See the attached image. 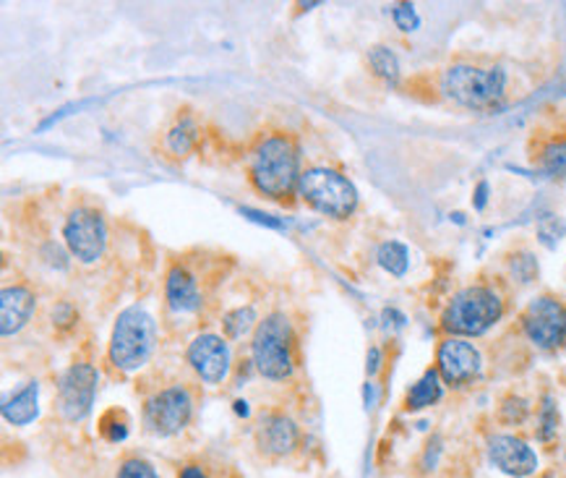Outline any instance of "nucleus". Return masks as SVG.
<instances>
[{
	"instance_id": "obj_1",
	"label": "nucleus",
	"mask_w": 566,
	"mask_h": 478,
	"mask_svg": "<svg viewBox=\"0 0 566 478\" xmlns=\"http://www.w3.org/2000/svg\"><path fill=\"white\" fill-rule=\"evenodd\" d=\"M301 149L285 132L261 136L249 159V180L264 199L290 205L301 184Z\"/></svg>"
},
{
	"instance_id": "obj_2",
	"label": "nucleus",
	"mask_w": 566,
	"mask_h": 478,
	"mask_svg": "<svg viewBox=\"0 0 566 478\" xmlns=\"http://www.w3.org/2000/svg\"><path fill=\"white\" fill-rule=\"evenodd\" d=\"M510 90V76L496 63H473L457 61L439 74V92L449 103L464 107V111L491 113L499 111Z\"/></svg>"
},
{
	"instance_id": "obj_3",
	"label": "nucleus",
	"mask_w": 566,
	"mask_h": 478,
	"mask_svg": "<svg viewBox=\"0 0 566 478\" xmlns=\"http://www.w3.org/2000/svg\"><path fill=\"white\" fill-rule=\"evenodd\" d=\"M506 314V295L496 282H470L447 301L439 316L444 337H481Z\"/></svg>"
},
{
	"instance_id": "obj_4",
	"label": "nucleus",
	"mask_w": 566,
	"mask_h": 478,
	"mask_svg": "<svg viewBox=\"0 0 566 478\" xmlns=\"http://www.w3.org/2000/svg\"><path fill=\"white\" fill-rule=\"evenodd\" d=\"M157 347V322L147 309L128 306L115 319L111 343H107V361L118 372H139L149 364Z\"/></svg>"
},
{
	"instance_id": "obj_5",
	"label": "nucleus",
	"mask_w": 566,
	"mask_h": 478,
	"mask_svg": "<svg viewBox=\"0 0 566 478\" xmlns=\"http://www.w3.org/2000/svg\"><path fill=\"white\" fill-rule=\"evenodd\" d=\"M251 361L270 382H285L295 372V332L285 311H272L251 337Z\"/></svg>"
},
{
	"instance_id": "obj_6",
	"label": "nucleus",
	"mask_w": 566,
	"mask_h": 478,
	"mask_svg": "<svg viewBox=\"0 0 566 478\" xmlns=\"http://www.w3.org/2000/svg\"><path fill=\"white\" fill-rule=\"evenodd\" d=\"M297 199L329 220H347L358 209L360 194L350 178L343 170L326 168V165H314L306 168L297 184Z\"/></svg>"
},
{
	"instance_id": "obj_7",
	"label": "nucleus",
	"mask_w": 566,
	"mask_h": 478,
	"mask_svg": "<svg viewBox=\"0 0 566 478\" xmlns=\"http://www.w3.org/2000/svg\"><path fill=\"white\" fill-rule=\"evenodd\" d=\"M193 418V395L186 385L155 389L142 405V424L151 437L170 439L188 429Z\"/></svg>"
},
{
	"instance_id": "obj_8",
	"label": "nucleus",
	"mask_w": 566,
	"mask_h": 478,
	"mask_svg": "<svg viewBox=\"0 0 566 478\" xmlns=\"http://www.w3.org/2000/svg\"><path fill=\"white\" fill-rule=\"evenodd\" d=\"M522 335L543 353L562 351L566 345V303L554 293H541L520 314Z\"/></svg>"
},
{
	"instance_id": "obj_9",
	"label": "nucleus",
	"mask_w": 566,
	"mask_h": 478,
	"mask_svg": "<svg viewBox=\"0 0 566 478\" xmlns=\"http://www.w3.org/2000/svg\"><path fill=\"white\" fill-rule=\"evenodd\" d=\"M99 374L97 368L86 361H76L65 372L57 376V389H55V408L57 416L65 424H78L84 422L92 413L94 397H97Z\"/></svg>"
},
{
	"instance_id": "obj_10",
	"label": "nucleus",
	"mask_w": 566,
	"mask_h": 478,
	"mask_svg": "<svg viewBox=\"0 0 566 478\" xmlns=\"http://www.w3.org/2000/svg\"><path fill=\"white\" fill-rule=\"evenodd\" d=\"M63 243L76 262H99L107 249L105 217L94 207H74L63 222Z\"/></svg>"
},
{
	"instance_id": "obj_11",
	"label": "nucleus",
	"mask_w": 566,
	"mask_h": 478,
	"mask_svg": "<svg viewBox=\"0 0 566 478\" xmlns=\"http://www.w3.org/2000/svg\"><path fill=\"white\" fill-rule=\"evenodd\" d=\"M437 372L449 389L473 387L483 374V353L468 337H441L437 345Z\"/></svg>"
},
{
	"instance_id": "obj_12",
	"label": "nucleus",
	"mask_w": 566,
	"mask_h": 478,
	"mask_svg": "<svg viewBox=\"0 0 566 478\" xmlns=\"http://www.w3.org/2000/svg\"><path fill=\"white\" fill-rule=\"evenodd\" d=\"M303 434L287 413L282 411H261L256 424H253V447L264 460L282 463L290 460L301 450Z\"/></svg>"
},
{
	"instance_id": "obj_13",
	"label": "nucleus",
	"mask_w": 566,
	"mask_h": 478,
	"mask_svg": "<svg viewBox=\"0 0 566 478\" xmlns=\"http://www.w3.org/2000/svg\"><path fill=\"white\" fill-rule=\"evenodd\" d=\"M485 455L499 474L510 478H533L538 476V453L530 447L525 437L514 432H491L485 437Z\"/></svg>"
},
{
	"instance_id": "obj_14",
	"label": "nucleus",
	"mask_w": 566,
	"mask_h": 478,
	"mask_svg": "<svg viewBox=\"0 0 566 478\" xmlns=\"http://www.w3.org/2000/svg\"><path fill=\"white\" fill-rule=\"evenodd\" d=\"M186 358L205 385H222L228 380L232 358L228 337L214 335V332H201L188 343Z\"/></svg>"
},
{
	"instance_id": "obj_15",
	"label": "nucleus",
	"mask_w": 566,
	"mask_h": 478,
	"mask_svg": "<svg viewBox=\"0 0 566 478\" xmlns=\"http://www.w3.org/2000/svg\"><path fill=\"white\" fill-rule=\"evenodd\" d=\"M165 301L176 314H196L205 306V293H201L199 280L186 264H170L168 274H165Z\"/></svg>"
},
{
	"instance_id": "obj_16",
	"label": "nucleus",
	"mask_w": 566,
	"mask_h": 478,
	"mask_svg": "<svg viewBox=\"0 0 566 478\" xmlns=\"http://www.w3.org/2000/svg\"><path fill=\"white\" fill-rule=\"evenodd\" d=\"M38 311V293L27 285H6L0 293V332L3 337L19 335Z\"/></svg>"
},
{
	"instance_id": "obj_17",
	"label": "nucleus",
	"mask_w": 566,
	"mask_h": 478,
	"mask_svg": "<svg viewBox=\"0 0 566 478\" xmlns=\"http://www.w3.org/2000/svg\"><path fill=\"white\" fill-rule=\"evenodd\" d=\"M40 416V385L27 382L17 393L3 401V418L11 426H29Z\"/></svg>"
},
{
	"instance_id": "obj_18",
	"label": "nucleus",
	"mask_w": 566,
	"mask_h": 478,
	"mask_svg": "<svg viewBox=\"0 0 566 478\" xmlns=\"http://www.w3.org/2000/svg\"><path fill=\"white\" fill-rule=\"evenodd\" d=\"M199 134H201V126L199 121H196L193 113H178V118L170 123V128L165 132V152L172 157H186L188 152L196 147V142H199Z\"/></svg>"
},
{
	"instance_id": "obj_19",
	"label": "nucleus",
	"mask_w": 566,
	"mask_h": 478,
	"mask_svg": "<svg viewBox=\"0 0 566 478\" xmlns=\"http://www.w3.org/2000/svg\"><path fill=\"white\" fill-rule=\"evenodd\" d=\"M441 395H444V382H441L437 366H431L426 368L423 376H420L416 385L405 393L402 405L408 413H418V411L431 408V405H437L441 401Z\"/></svg>"
},
{
	"instance_id": "obj_20",
	"label": "nucleus",
	"mask_w": 566,
	"mask_h": 478,
	"mask_svg": "<svg viewBox=\"0 0 566 478\" xmlns=\"http://www.w3.org/2000/svg\"><path fill=\"white\" fill-rule=\"evenodd\" d=\"M535 439L541 441L543 447H551L558 439V432H562V413H558L556 397L551 393H543L538 405H535Z\"/></svg>"
},
{
	"instance_id": "obj_21",
	"label": "nucleus",
	"mask_w": 566,
	"mask_h": 478,
	"mask_svg": "<svg viewBox=\"0 0 566 478\" xmlns=\"http://www.w3.org/2000/svg\"><path fill=\"white\" fill-rule=\"evenodd\" d=\"M533 163L535 168L548 173V176L564 173L566 170V134L556 132L554 136H546V139L535 144Z\"/></svg>"
},
{
	"instance_id": "obj_22",
	"label": "nucleus",
	"mask_w": 566,
	"mask_h": 478,
	"mask_svg": "<svg viewBox=\"0 0 566 478\" xmlns=\"http://www.w3.org/2000/svg\"><path fill=\"white\" fill-rule=\"evenodd\" d=\"M368 69L376 79H381L387 86H397L402 79V69H399V58L389 45H371L368 48Z\"/></svg>"
},
{
	"instance_id": "obj_23",
	"label": "nucleus",
	"mask_w": 566,
	"mask_h": 478,
	"mask_svg": "<svg viewBox=\"0 0 566 478\" xmlns=\"http://www.w3.org/2000/svg\"><path fill=\"white\" fill-rule=\"evenodd\" d=\"M533 403L527 397H522L517 393H506L502 401H499L496 408V422L504 426V429H520L525 426L530 418H533Z\"/></svg>"
},
{
	"instance_id": "obj_24",
	"label": "nucleus",
	"mask_w": 566,
	"mask_h": 478,
	"mask_svg": "<svg viewBox=\"0 0 566 478\" xmlns=\"http://www.w3.org/2000/svg\"><path fill=\"white\" fill-rule=\"evenodd\" d=\"M376 262L384 272H389L391 278H405L410 270V251L408 246L399 241H384L376 251Z\"/></svg>"
},
{
	"instance_id": "obj_25",
	"label": "nucleus",
	"mask_w": 566,
	"mask_h": 478,
	"mask_svg": "<svg viewBox=\"0 0 566 478\" xmlns=\"http://www.w3.org/2000/svg\"><path fill=\"white\" fill-rule=\"evenodd\" d=\"M259 328V316L253 306H238L222 316V332L228 340H241Z\"/></svg>"
},
{
	"instance_id": "obj_26",
	"label": "nucleus",
	"mask_w": 566,
	"mask_h": 478,
	"mask_svg": "<svg viewBox=\"0 0 566 478\" xmlns=\"http://www.w3.org/2000/svg\"><path fill=\"white\" fill-rule=\"evenodd\" d=\"M506 270H510V278L514 282H520V285H530V282L538 280L541 274L538 259H535V253L527 249H517L510 253V257H506Z\"/></svg>"
},
{
	"instance_id": "obj_27",
	"label": "nucleus",
	"mask_w": 566,
	"mask_h": 478,
	"mask_svg": "<svg viewBox=\"0 0 566 478\" xmlns=\"http://www.w3.org/2000/svg\"><path fill=\"white\" fill-rule=\"evenodd\" d=\"M128 429H130V418L118 408L103 413V418H99V437L111 441V445H120V441L128 437Z\"/></svg>"
},
{
	"instance_id": "obj_28",
	"label": "nucleus",
	"mask_w": 566,
	"mask_h": 478,
	"mask_svg": "<svg viewBox=\"0 0 566 478\" xmlns=\"http://www.w3.org/2000/svg\"><path fill=\"white\" fill-rule=\"evenodd\" d=\"M115 478H159L157 468L144 458V455H123L118 468H115Z\"/></svg>"
},
{
	"instance_id": "obj_29",
	"label": "nucleus",
	"mask_w": 566,
	"mask_h": 478,
	"mask_svg": "<svg viewBox=\"0 0 566 478\" xmlns=\"http://www.w3.org/2000/svg\"><path fill=\"white\" fill-rule=\"evenodd\" d=\"M50 319H53V328L57 332H71L78 324V309L71 301H61L50 311Z\"/></svg>"
},
{
	"instance_id": "obj_30",
	"label": "nucleus",
	"mask_w": 566,
	"mask_h": 478,
	"mask_svg": "<svg viewBox=\"0 0 566 478\" xmlns=\"http://www.w3.org/2000/svg\"><path fill=\"white\" fill-rule=\"evenodd\" d=\"M391 21H395V27L399 29V32H416V29L420 27L418 11L412 9L410 3L391 6Z\"/></svg>"
},
{
	"instance_id": "obj_31",
	"label": "nucleus",
	"mask_w": 566,
	"mask_h": 478,
	"mask_svg": "<svg viewBox=\"0 0 566 478\" xmlns=\"http://www.w3.org/2000/svg\"><path fill=\"white\" fill-rule=\"evenodd\" d=\"M562 233H564V222L558 220L556 215H546L543 217V220L538 222V238L546 246H554L558 238H562Z\"/></svg>"
},
{
	"instance_id": "obj_32",
	"label": "nucleus",
	"mask_w": 566,
	"mask_h": 478,
	"mask_svg": "<svg viewBox=\"0 0 566 478\" xmlns=\"http://www.w3.org/2000/svg\"><path fill=\"white\" fill-rule=\"evenodd\" d=\"M178 478H214V474H212V470H209L207 463L186 460L184 466L178 468Z\"/></svg>"
},
{
	"instance_id": "obj_33",
	"label": "nucleus",
	"mask_w": 566,
	"mask_h": 478,
	"mask_svg": "<svg viewBox=\"0 0 566 478\" xmlns=\"http://www.w3.org/2000/svg\"><path fill=\"white\" fill-rule=\"evenodd\" d=\"M376 372H379V347H371V353H368V374Z\"/></svg>"
},
{
	"instance_id": "obj_34",
	"label": "nucleus",
	"mask_w": 566,
	"mask_h": 478,
	"mask_svg": "<svg viewBox=\"0 0 566 478\" xmlns=\"http://www.w3.org/2000/svg\"><path fill=\"white\" fill-rule=\"evenodd\" d=\"M535 478H564V474H562V470H558L556 466H551V468H546V470H541V474L535 476Z\"/></svg>"
},
{
	"instance_id": "obj_35",
	"label": "nucleus",
	"mask_w": 566,
	"mask_h": 478,
	"mask_svg": "<svg viewBox=\"0 0 566 478\" xmlns=\"http://www.w3.org/2000/svg\"><path fill=\"white\" fill-rule=\"evenodd\" d=\"M564 468H566V447H564Z\"/></svg>"
}]
</instances>
